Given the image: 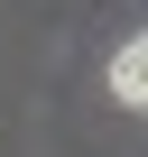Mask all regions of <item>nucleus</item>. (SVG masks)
<instances>
[{
  "instance_id": "1",
  "label": "nucleus",
  "mask_w": 148,
  "mask_h": 157,
  "mask_svg": "<svg viewBox=\"0 0 148 157\" xmlns=\"http://www.w3.org/2000/svg\"><path fill=\"white\" fill-rule=\"evenodd\" d=\"M111 93H120V102H139V111H148V37H130V46H120V56H111Z\"/></svg>"
}]
</instances>
